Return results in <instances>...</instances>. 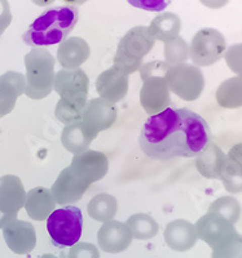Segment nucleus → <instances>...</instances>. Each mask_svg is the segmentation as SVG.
Returning a JSON list of instances; mask_svg holds the SVG:
<instances>
[{
    "instance_id": "9",
    "label": "nucleus",
    "mask_w": 242,
    "mask_h": 258,
    "mask_svg": "<svg viewBox=\"0 0 242 258\" xmlns=\"http://www.w3.org/2000/svg\"><path fill=\"white\" fill-rule=\"evenodd\" d=\"M89 79L80 68L62 69L55 75L54 91L62 100L84 109L88 101Z\"/></svg>"
},
{
    "instance_id": "29",
    "label": "nucleus",
    "mask_w": 242,
    "mask_h": 258,
    "mask_svg": "<svg viewBox=\"0 0 242 258\" xmlns=\"http://www.w3.org/2000/svg\"><path fill=\"white\" fill-rule=\"evenodd\" d=\"M209 212L220 214L234 225L241 217V204L233 197H222L211 203Z\"/></svg>"
},
{
    "instance_id": "27",
    "label": "nucleus",
    "mask_w": 242,
    "mask_h": 258,
    "mask_svg": "<svg viewBox=\"0 0 242 258\" xmlns=\"http://www.w3.org/2000/svg\"><path fill=\"white\" fill-rule=\"evenodd\" d=\"M216 102L224 109L242 107V75L224 80L216 89Z\"/></svg>"
},
{
    "instance_id": "13",
    "label": "nucleus",
    "mask_w": 242,
    "mask_h": 258,
    "mask_svg": "<svg viewBox=\"0 0 242 258\" xmlns=\"http://www.w3.org/2000/svg\"><path fill=\"white\" fill-rule=\"evenodd\" d=\"M88 187V183L78 178L69 165L59 174L51 187V192H52V197H54L56 204L70 206V204L79 202Z\"/></svg>"
},
{
    "instance_id": "26",
    "label": "nucleus",
    "mask_w": 242,
    "mask_h": 258,
    "mask_svg": "<svg viewBox=\"0 0 242 258\" xmlns=\"http://www.w3.org/2000/svg\"><path fill=\"white\" fill-rule=\"evenodd\" d=\"M118 211V202L110 194H98L89 200L87 213L98 222H108L113 220Z\"/></svg>"
},
{
    "instance_id": "6",
    "label": "nucleus",
    "mask_w": 242,
    "mask_h": 258,
    "mask_svg": "<svg viewBox=\"0 0 242 258\" xmlns=\"http://www.w3.org/2000/svg\"><path fill=\"white\" fill-rule=\"evenodd\" d=\"M83 214L74 206L55 209L47 218V231L56 246H73L82 236Z\"/></svg>"
},
{
    "instance_id": "4",
    "label": "nucleus",
    "mask_w": 242,
    "mask_h": 258,
    "mask_svg": "<svg viewBox=\"0 0 242 258\" xmlns=\"http://www.w3.org/2000/svg\"><path fill=\"white\" fill-rule=\"evenodd\" d=\"M55 63L56 59L45 48H33L25 56V94L29 98L43 100L54 91Z\"/></svg>"
},
{
    "instance_id": "34",
    "label": "nucleus",
    "mask_w": 242,
    "mask_h": 258,
    "mask_svg": "<svg viewBox=\"0 0 242 258\" xmlns=\"http://www.w3.org/2000/svg\"><path fill=\"white\" fill-rule=\"evenodd\" d=\"M170 68L165 61H152L141 64L139 69L140 78L142 80L151 77H165L166 71Z\"/></svg>"
},
{
    "instance_id": "19",
    "label": "nucleus",
    "mask_w": 242,
    "mask_h": 258,
    "mask_svg": "<svg viewBox=\"0 0 242 258\" xmlns=\"http://www.w3.org/2000/svg\"><path fill=\"white\" fill-rule=\"evenodd\" d=\"M196 226L186 220H175L165 229V241L175 252H186L197 243Z\"/></svg>"
},
{
    "instance_id": "3",
    "label": "nucleus",
    "mask_w": 242,
    "mask_h": 258,
    "mask_svg": "<svg viewBox=\"0 0 242 258\" xmlns=\"http://www.w3.org/2000/svg\"><path fill=\"white\" fill-rule=\"evenodd\" d=\"M197 238L211 248V258H238L242 235L232 222L214 212H207L196 223Z\"/></svg>"
},
{
    "instance_id": "33",
    "label": "nucleus",
    "mask_w": 242,
    "mask_h": 258,
    "mask_svg": "<svg viewBox=\"0 0 242 258\" xmlns=\"http://www.w3.org/2000/svg\"><path fill=\"white\" fill-rule=\"evenodd\" d=\"M68 258H100L98 246L87 241H78L69 250Z\"/></svg>"
},
{
    "instance_id": "28",
    "label": "nucleus",
    "mask_w": 242,
    "mask_h": 258,
    "mask_svg": "<svg viewBox=\"0 0 242 258\" xmlns=\"http://www.w3.org/2000/svg\"><path fill=\"white\" fill-rule=\"evenodd\" d=\"M126 225L128 226L132 238L139 240H149L154 238L158 232V223L152 217L151 214L147 213H136L131 216Z\"/></svg>"
},
{
    "instance_id": "31",
    "label": "nucleus",
    "mask_w": 242,
    "mask_h": 258,
    "mask_svg": "<svg viewBox=\"0 0 242 258\" xmlns=\"http://www.w3.org/2000/svg\"><path fill=\"white\" fill-rule=\"evenodd\" d=\"M82 112L83 109H79L73 103L60 98L59 102L56 103V109H55V115H56L57 120L60 123L70 125V124L78 123L82 120Z\"/></svg>"
},
{
    "instance_id": "38",
    "label": "nucleus",
    "mask_w": 242,
    "mask_h": 258,
    "mask_svg": "<svg viewBox=\"0 0 242 258\" xmlns=\"http://www.w3.org/2000/svg\"><path fill=\"white\" fill-rule=\"evenodd\" d=\"M31 2L39 7H47V6H51V4L54 3L55 0H31Z\"/></svg>"
},
{
    "instance_id": "14",
    "label": "nucleus",
    "mask_w": 242,
    "mask_h": 258,
    "mask_svg": "<svg viewBox=\"0 0 242 258\" xmlns=\"http://www.w3.org/2000/svg\"><path fill=\"white\" fill-rule=\"evenodd\" d=\"M132 234L126 223L110 220L104 222L98 232L99 246L104 252L118 254L124 252L132 243Z\"/></svg>"
},
{
    "instance_id": "25",
    "label": "nucleus",
    "mask_w": 242,
    "mask_h": 258,
    "mask_svg": "<svg viewBox=\"0 0 242 258\" xmlns=\"http://www.w3.org/2000/svg\"><path fill=\"white\" fill-rule=\"evenodd\" d=\"M94 138L92 137L91 133L84 128L80 121L65 125L61 135L62 146L74 155L88 150Z\"/></svg>"
},
{
    "instance_id": "40",
    "label": "nucleus",
    "mask_w": 242,
    "mask_h": 258,
    "mask_svg": "<svg viewBox=\"0 0 242 258\" xmlns=\"http://www.w3.org/2000/svg\"><path fill=\"white\" fill-rule=\"evenodd\" d=\"M40 258H60V257H56V255L54 254H43Z\"/></svg>"
},
{
    "instance_id": "37",
    "label": "nucleus",
    "mask_w": 242,
    "mask_h": 258,
    "mask_svg": "<svg viewBox=\"0 0 242 258\" xmlns=\"http://www.w3.org/2000/svg\"><path fill=\"white\" fill-rule=\"evenodd\" d=\"M200 2L210 9H220L227 6L229 0H200Z\"/></svg>"
},
{
    "instance_id": "7",
    "label": "nucleus",
    "mask_w": 242,
    "mask_h": 258,
    "mask_svg": "<svg viewBox=\"0 0 242 258\" xmlns=\"http://www.w3.org/2000/svg\"><path fill=\"white\" fill-rule=\"evenodd\" d=\"M165 79L170 92L189 102L200 98L205 88V77L201 69L186 62L170 66Z\"/></svg>"
},
{
    "instance_id": "16",
    "label": "nucleus",
    "mask_w": 242,
    "mask_h": 258,
    "mask_svg": "<svg viewBox=\"0 0 242 258\" xmlns=\"http://www.w3.org/2000/svg\"><path fill=\"white\" fill-rule=\"evenodd\" d=\"M3 236L9 249L16 254H27L36 245L35 229L27 221L16 218L9 222L3 229Z\"/></svg>"
},
{
    "instance_id": "30",
    "label": "nucleus",
    "mask_w": 242,
    "mask_h": 258,
    "mask_svg": "<svg viewBox=\"0 0 242 258\" xmlns=\"http://www.w3.org/2000/svg\"><path fill=\"white\" fill-rule=\"evenodd\" d=\"M189 58V45L183 38L177 36L165 43V62L168 66L184 63Z\"/></svg>"
},
{
    "instance_id": "20",
    "label": "nucleus",
    "mask_w": 242,
    "mask_h": 258,
    "mask_svg": "<svg viewBox=\"0 0 242 258\" xmlns=\"http://www.w3.org/2000/svg\"><path fill=\"white\" fill-rule=\"evenodd\" d=\"M91 54L88 43L82 38H69L60 43L57 49V59L64 69L80 68Z\"/></svg>"
},
{
    "instance_id": "41",
    "label": "nucleus",
    "mask_w": 242,
    "mask_h": 258,
    "mask_svg": "<svg viewBox=\"0 0 242 258\" xmlns=\"http://www.w3.org/2000/svg\"><path fill=\"white\" fill-rule=\"evenodd\" d=\"M238 258H242V253H241V254H239V257Z\"/></svg>"
},
{
    "instance_id": "23",
    "label": "nucleus",
    "mask_w": 242,
    "mask_h": 258,
    "mask_svg": "<svg viewBox=\"0 0 242 258\" xmlns=\"http://www.w3.org/2000/svg\"><path fill=\"white\" fill-rule=\"evenodd\" d=\"M225 163V154L215 144L210 142L206 149L200 153L196 159V168L198 173L205 178H220L223 167Z\"/></svg>"
},
{
    "instance_id": "39",
    "label": "nucleus",
    "mask_w": 242,
    "mask_h": 258,
    "mask_svg": "<svg viewBox=\"0 0 242 258\" xmlns=\"http://www.w3.org/2000/svg\"><path fill=\"white\" fill-rule=\"evenodd\" d=\"M66 3L71 4V6H82V4H84L86 2H88V0H65Z\"/></svg>"
},
{
    "instance_id": "32",
    "label": "nucleus",
    "mask_w": 242,
    "mask_h": 258,
    "mask_svg": "<svg viewBox=\"0 0 242 258\" xmlns=\"http://www.w3.org/2000/svg\"><path fill=\"white\" fill-rule=\"evenodd\" d=\"M224 59L230 71L236 75H242V43L230 45L225 49Z\"/></svg>"
},
{
    "instance_id": "24",
    "label": "nucleus",
    "mask_w": 242,
    "mask_h": 258,
    "mask_svg": "<svg viewBox=\"0 0 242 258\" xmlns=\"http://www.w3.org/2000/svg\"><path fill=\"white\" fill-rule=\"evenodd\" d=\"M148 29L154 40L167 43L179 36L181 30V21L179 16L175 13L162 12L152 21Z\"/></svg>"
},
{
    "instance_id": "11",
    "label": "nucleus",
    "mask_w": 242,
    "mask_h": 258,
    "mask_svg": "<svg viewBox=\"0 0 242 258\" xmlns=\"http://www.w3.org/2000/svg\"><path fill=\"white\" fill-rule=\"evenodd\" d=\"M118 111L115 103L104 100L101 97L87 101L82 112L80 123L96 138L100 132L109 129L117 120Z\"/></svg>"
},
{
    "instance_id": "36",
    "label": "nucleus",
    "mask_w": 242,
    "mask_h": 258,
    "mask_svg": "<svg viewBox=\"0 0 242 258\" xmlns=\"http://www.w3.org/2000/svg\"><path fill=\"white\" fill-rule=\"evenodd\" d=\"M12 22V12L8 0H0V36Z\"/></svg>"
},
{
    "instance_id": "18",
    "label": "nucleus",
    "mask_w": 242,
    "mask_h": 258,
    "mask_svg": "<svg viewBox=\"0 0 242 258\" xmlns=\"http://www.w3.org/2000/svg\"><path fill=\"white\" fill-rule=\"evenodd\" d=\"M25 75L16 71H7L0 77V119L11 114L15 109L17 98L25 93Z\"/></svg>"
},
{
    "instance_id": "35",
    "label": "nucleus",
    "mask_w": 242,
    "mask_h": 258,
    "mask_svg": "<svg viewBox=\"0 0 242 258\" xmlns=\"http://www.w3.org/2000/svg\"><path fill=\"white\" fill-rule=\"evenodd\" d=\"M135 8L148 11V12H162L172 0H127Z\"/></svg>"
},
{
    "instance_id": "5",
    "label": "nucleus",
    "mask_w": 242,
    "mask_h": 258,
    "mask_svg": "<svg viewBox=\"0 0 242 258\" xmlns=\"http://www.w3.org/2000/svg\"><path fill=\"white\" fill-rule=\"evenodd\" d=\"M154 44L156 40L151 35L148 27H132L119 41L114 56V68L127 75L139 71L142 59L153 49Z\"/></svg>"
},
{
    "instance_id": "10",
    "label": "nucleus",
    "mask_w": 242,
    "mask_h": 258,
    "mask_svg": "<svg viewBox=\"0 0 242 258\" xmlns=\"http://www.w3.org/2000/svg\"><path fill=\"white\" fill-rule=\"evenodd\" d=\"M26 191L20 177L6 174L0 177V229L17 218L18 212L24 208Z\"/></svg>"
},
{
    "instance_id": "21",
    "label": "nucleus",
    "mask_w": 242,
    "mask_h": 258,
    "mask_svg": "<svg viewBox=\"0 0 242 258\" xmlns=\"http://www.w3.org/2000/svg\"><path fill=\"white\" fill-rule=\"evenodd\" d=\"M220 179L228 192H242V144L230 147L225 155V163Z\"/></svg>"
},
{
    "instance_id": "15",
    "label": "nucleus",
    "mask_w": 242,
    "mask_h": 258,
    "mask_svg": "<svg viewBox=\"0 0 242 258\" xmlns=\"http://www.w3.org/2000/svg\"><path fill=\"white\" fill-rule=\"evenodd\" d=\"M140 103L149 115L160 114L170 105V89L165 77H151L142 80Z\"/></svg>"
},
{
    "instance_id": "8",
    "label": "nucleus",
    "mask_w": 242,
    "mask_h": 258,
    "mask_svg": "<svg viewBox=\"0 0 242 258\" xmlns=\"http://www.w3.org/2000/svg\"><path fill=\"white\" fill-rule=\"evenodd\" d=\"M227 43L220 31L205 27L196 32L189 45V58L198 68L211 66L224 57Z\"/></svg>"
},
{
    "instance_id": "2",
    "label": "nucleus",
    "mask_w": 242,
    "mask_h": 258,
    "mask_svg": "<svg viewBox=\"0 0 242 258\" xmlns=\"http://www.w3.org/2000/svg\"><path fill=\"white\" fill-rule=\"evenodd\" d=\"M78 20L79 12L75 6L52 7L30 25L22 38L27 45L33 48L60 44L68 39Z\"/></svg>"
},
{
    "instance_id": "12",
    "label": "nucleus",
    "mask_w": 242,
    "mask_h": 258,
    "mask_svg": "<svg viewBox=\"0 0 242 258\" xmlns=\"http://www.w3.org/2000/svg\"><path fill=\"white\" fill-rule=\"evenodd\" d=\"M70 168L78 178L91 186L92 183L100 181L107 176L109 170V161L104 153L94 151V150H86L83 153L74 155Z\"/></svg>"
},
{
    "instance_id": "1",
    "label": "nucleus",
    "mask_w": 242,
    "mask_h": 258,
    "mask_svg": "<svg viewBox=\"0 0 242 258\" xmlns=\"http://www.w3.org/2000/svg\"><path fill=\"white\" fill-rule=\"evenodd\" d=\"M211 142L209 124L189 109L167 107L151 115L140 131L142 153L157 160L193 158Z\"/></svg>"
},
{
    "instance_id": "22",
    "label": "nucleus",
    "mask_w": 242,
    "mask_h": 258,
    "mask_svg": "<svg viewBox=\"0 0 242 258\" xmlns=\"http://www.w3.org/2000/svg\"><path fill=\"white\" fill-rule=\"evenodd\" d=\"M24 207L31 220L44 221L56 209V202L50 188L39 186L27 191Z\"/></svg>"
},
{
    "instance_id": "17",
    "label": "nucleus",
    "mask_w": 242,
    "mask_h": 258,
    "mask_svg": "<svg viewBox=\"0 0 242 258\" xmlns=\"http://www.w3.org/2000/svg\"><path fill=\"white\" fill-rule=\"evenodd\" d=\"M99 96L112 103L121 102L128 92V75L117 68L103 71L96 79Z\"/></svg>"
}]
</instances>
